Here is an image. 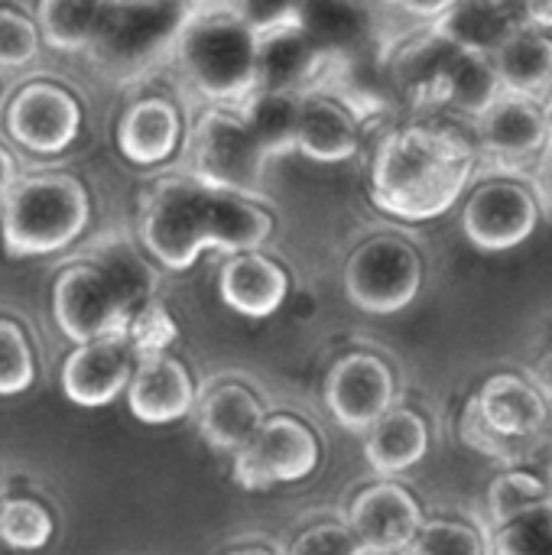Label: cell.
<instances>
[{
	"instance_id": "8d00e7d4",
	"label": "cell",
	"mask_w": 552,
	"mask_h": 555,
	"mask_svg": "<svg viewBox=\"0 0 552 555\" xmlns=\"http://www.w3.org/2000/svg\"><path fill=\"white\" fill-rule=\"evenodd\" d=\"M290 555H364V550L348 524H319L290 546Z\"/></svg>"
},
{
	"instance_id": "f6af8a7d",
	"label": "cell",
	"mask_w": 552,
	"mask_h": 555,
	"mask_svg": "<svg viewBox=\"0 0 552 555\" xmlns=\"http://www.w3.org/2000/svg\"><path fill=\"white\" fill-rule=\"evenodd\" d=\"M364 555H377V553H364Z\"/></svg>"
},
{
	"instance_id": "7c38bea8",
	"label": "cell",
	"mask_w": 552,
	"mask_h": 555,
	"mask_svg": "<svg viewBox=\"0 0 552 555\" xmlns=\"http://www.w3.org/2000/svg\"><path fill=\"white\" fill-rule=\"evenodd\" d=\"M423 520L426 517L416 498L394 481L364 488L348 511V527L358 537L361 550L377 555L407 553Z\"/></svg>"
},
{
	"instance_id": "836d02e7",
	"label": "cell",
	"mask_w": 552,
	"mask_h": 555,
	"mask_svg": "<svg viewBox=\"0 0 552 555\" xmlns=\"http://www.w3.org/2000/svg\"><path fill=\"white\" fill-rule=\"evenodd\" d=\"M36 367L23 328L10 319H0V397H16L33 387Z\"/></svg>"
},
{
	"instance_id": "e575fe53",
	"label": "cell",
	"mask_w": 552,
	"mask_h": 555,
	"mask_svg": "<svg viewBox=\"0 0 552 555\" xmlns=\"http://www.w3.org/2000/svg\"><path fill=\"white\" fill-rule=\"evenodd\" d=\"M36 49H39L36 26L16 10H0V68H20L33 62Z\"/></svg>"
},
{
	"instance_id": "60d3db41",
	"label": "cell",
	"mask_w": 552,
	"mask_h": 555,
	"mask_svg": "<svg viewBox=\"0 0 552 555\" xmlns=\"http://www.w3.org/2000/svg\"><path fill=\"white\" fill-rule=\"evenodd\" d=\"M543 189H547V195H550L552 202V143L550 150L543 153Z\"/></svg>"
},
{
	"instance_id": "f1b7e54d",
	"label": "cell",
	"mask_w": 552,
	"mask_h": 555,
	"mask_svg": "<svg viewBox=\"0 0 552 555\" xmlns=\"http://www.w3.org/2000/svg\"><path fill=\"white\" fill-rule=\"evenodd\" d=\"M550 485L543 478H537L527 468L508 465L504 472L495 475V481L488 485V520L491 530H501L504 524L540 511L550 504Z\"/></svg>"
},
{
	"instance_id": "4dcf8cb0",
	"label": "cell",
	"mask_w": 552,
	"mask_h": 555,
	"mask_svg": "<svg viewBox=\"0 0 552 555\" xmlns=\"http://www.w3.org/2000/svg\"><path fill=\"white\" fill-rule=\"evenodd\" d=\"M407 555H491L488 533L462 517L423 520Z\"/></svg>"
},
{
	"instance_id": "ffe728a7",
	"label": "cell",
	"mask_w": 552,
	"mask_h": 555,
	"mask_svg": "<svg viewBox=\"0 0 552 555\" xmlns=\"http://www.w3.org/2000/svg\"><path fill=\"white\" fill-rule=\"evenodd\" d=\"M264 426L260 400L241 384H221L198 400V433L218 452H241Z\"/></svg>"
},
{
	"instance_id": "d590c367",
	"label": "cell",
	"mask_w": 552,
	"mask_h": 555,
	"mask_svg": "<svg viewBox=\"0 0 552 555\" xmlns=\"http://www.w3.org/2000/svg\"><path fill=\"white\" fill-rule=\"evenodd\" d=\"M459 436H462V442H465L468 449H475V452L485 455V459L501 462L504 468H508V465L514 462V455H517V446H514V442L498 439V436L485 426V420H482V413H478V406H475V397L465 403V410H462V416H459Z\"/></svg>"
},
{
	"instance_id": "2e32d148",
	"label": "cell",
	"mask_w": 552,
	"mask_h": 555,
	"mask_svg": "<svg viewBox=\"0 0 552 555\" xmlns=\"http://www.w3.org/2000/svg\"><path fill=\"white\" fill-rule=\"evenodd\" d=\"M133 377V351L124 338H101L68 354L62 367V390L78 406H107Z\"/></svg>"
},
{
	"instance_id": "83f0119b",
	"label": "cell",
	"mask_w": 552,
	"mask_h": 555,
	"mask_svg": "<svg viewBox=\"0 0 552 555\" xmlns=\"http://www.w3.org/2000/svg\"><path fill=\"white\" fill-rule=\"evenodd\" d=\"M455 46H449L446 39H439L429 26L426 33L413 36L394 59V78L400 81L403 94L420 104V107H433L442 68L449 62Z\"/></svg>"
},
{
	"instance_id": "4316f807",
	"label": "cell",
	"mask_w": 552,
	"mask_h": 555,
	"mask_svg": "<svg viewBox=\"0 0 552 555\" xmlns=\"http://www.w3.org/2000/svg\"><path fill=\"white\" fill-rule=\"evenodd\" d=\"M299 101H303V94L280 91V88H257L244 101L238 117L244 120V127L264 150V156H283L286 150L296 146Z\"/></svg>"
},
{
	"instance_id": "9c48e42d",
	"label": "cell",
	"mask_w": 552,
	"mask_h": 555,
	"mask_svg": "<svg viewBox=\"0 0 552 555\" xmlns=\"http://www.w3.org/2000/svg\"><path fill=\"white\" fill-rule=\"evenodd\" d=\"M316 468H319V439L306 423L293 416L264 420L254 439L234 455V481L247 491L303 481Z\"/></svg>"
},
{
	"instance_id": "ab89813d",
	"label": "cell",
	"mask_w": 552,
	"mask_h": 555,
	"mask_svg": "<svg viewBox=\"0 0 552 555\" xmlns=\"http://www.w3.org/2000/svg\"><path fill=\"white\" fill-rule=\"evenodd\" d=\"M13 182H16V166H13L10 153L0 146V202H3V195L13 189Z\"/></svg>"
},
{
	"instance_id": "5bb4252c",
	"label": "cell",
	"mask_w": 552,
	"mask_h": 555,
	"mask_svg": "<svg viewBox=\"0 0 552 555\" xmlns=\"http://www.w3.org/2000/svg\"><path fill=\"white\" fill-rule=\"evenodd\" d=\"M192 7H104L98 46L107 49L111 62L137 65L153 55L156 46H172Z\"/></svg>"
},
{
	"instance_id": "8992f818",
	"label": "cell",
	"mask_w": 552,
	"mask_h": 555,
	"mask_svg": "<svg viewBox=\"0 0 552 555\" xmlns=\"http://www.w3.org/2000/svg\"><path fill=\"white\" fill-rule=\"evenodd\" d=\"M189 163L198 185L247 198L260 192L267 156L238 114L208 111L192 130Z\"/></svg>"
},
{
	"instance_id": "3957f363",
	"label": "cell",
	"mask_w": 552,
	"mask_h": 555,
	"mask_svg": "<svg viewBox=\"0 0 552 555\" xmlns=\"http://www.w3.org/2000/svg\"><path fill=\"white\" fill-rule=\"evenodd\" d=\"M88 224V192L75 176L42 172L3 195V247L10 257H42L68 247Z\"/></svg>"
},
{
	"instance_id": "ac0fdd59",
	"label": "cell",
	"mask_w": 552,
	"mask_h": 555,
	"mask_svg": "<svg viewBox=\"0 0 552 555\" xmlns=\"http://www.w3.org/2000/svg\"><path fill=\"white\" fill-rule=\"evenodd\" d=\"M361 146V120L358 114L332 98L306 91L299 101V127L296 150H303L316 163H345Z\"/></svg>"
},
{
	"instance_id": "cb8c5ba5",
	"label": "cell",
	"mask_w": 552,
	"mask_h": 555,
	"mask_svg": "<svg viewBox=\"0 0 552 555\" xmlns=\"http://www.w3.org/2000/svg\"><path fill=\"white\" fill-rule=\"evenodd\" d=\"M179 133H182L179 111L163 98H143L133 107H127V114L120 117L117 143L130 163L153 166L172 156V150L179 146Z\"/></svg>"
},
{
	"instance_id": "f35d334b",
	"label": "cell",
	"mask_w": 552,
	"mask_h": 555,
	"mask_svg": "<svg viewBox=\"0 0 552 555\" xmlns=\"http://www.w3.org/2000/svg\"><path fill=\"white\" fill-rule=\"evenodd\" d=\"M534 384H537V390L547 397V403L552 400V341L537 354V361H534V377H530Z\"/></svg>"
},
{
	"instance_id": "44dd1931",
	"label": "cell",
	"mask_w": 552,
	"mask_h": 555,
	"mask_svg": "<svg viewBox=\"0 0 552 555\" xmlns=\"http://www.w3.org/2000/svg\"><path fill=\"white\" fill-rule=\"evenodd\" d=\"M290 293V280L280 263L267 260L264 254H234L221 270V299L247 315L267 319L273 315Z\"/></svg>"
},
{
	"instance_id": "8fae6325",
	"label": "cell",
	"mask_w": 552,
	"mask_h": 555,
	"mask_svg": "<svg viewBox=\"0 0 552 555\" xmlns=\"http://www.w3.org/2000/svg\"><path fill=\"white\" fill-rule=\"evenodd\" d=\"M478 124V146L491 156V163L514 176V169L540 159L550 150V124L547 107L540 101L521 94H501Z\"/></svg>"
},
{
	"instance_id": "484cf974",
	"label": "cell",
	"mask_w": 552,
	"mask_h": 555,
	"mask_svg": "<svg viewBox=\"0 0 552 555\" xmlns=\"http://www.w3.org/2000/svg\"><path fill=\"white\" fill-rule=\"evenodd\" d=\"M270 231L273 221L264 208L244 195L208 189V247H221L228 254H257Z\"/></svg>"
},
{
	"instance_id": "7402d4cb",
	"label": "cell",
	"mask_w": 552,
	"mask_h": 555,
	"mask_svg": "<svg viewBox=\"0 0 552 555\" xmlns=\"http://www.w3.org/2000/svg\"><path fill=\"white\" fill-rule=\"evenodd\" d=\"M426 452H429V426L410 406H394L390 413H384L368 429L364 439V459L384 478L416 468L426 459Z\"/></svg>"
},
{
	"instance_id": "1f68e13d",
	"label": "cell",
	"mask_w": 552,
	"mask_h": 555,
	"mask_svg": "<svg viewBox=\"0 0 552 555\" xmlns=\"http://www.w3.org/2000/svg\"><path fill=\"white\" fill-rule=\"evenodd\" d=\"M52 540V517L42 504L29 498H13L0 504V543L10 550L36 553Z\"/></svg>"
},
{
	"instance_id": "7bdbcfd3",
	"label": "cell",
	"mask_w": 552,
	"mask_h": 555,
	"mask_svg": "<svg viewBox=\"0 0 552 555\" xmlns=\"http://www.w3.org/2000/svg\"><path fill=\"white\" fill-rule=\"evenodd\" d=\"M231 555H273L270 550H238V553Z\"/></svg>"
},
{
	"instance_id": "9a60e30c",
	"label": "cell",
	"mask_w": 552,
	"mask_h": 555,
	"mask_svg": "<svg viewBox=\"0 0 552 555\" xmlns=\"http://www.w3.org/2000/svg\"><path fill=\"white\" fill-rule=\"evenodd\" d=\"M475 406L485 420V426L504 439V442H527L534 436H540L547 429V416H550V403L547 397L537 390V384L524 374H491L478 393H475Z\"/></svg>"
},
{
	"instance_id": "e0dca14e",
	"label": "cell",
	"mask_w": 552,
	"mask_h": 555,
	"mask_svg": "<svg viewBox=\"0 0 552 555\" xmlns=\"http://www.w3.org/2000/svg\"><path fill=\"white\" fill-rule=\"evenodd\" d=\"M130 413L140 423L166 426L182 420L195 406V387L189 371L169 354H146L140 358L130 387H127Z\"/></svg>"
},
{
	"instance_id": "277c9868",
	"label": "cell",
	"mask_w": 552,
	"mask_h": 555,
	"mask_svg": "<svg viewBox=\"0 0 552 555\" xmlns=\"http://www.w3.org/2000/svg\"><path fill=\"white\" fill-rule=\"evenodd\" d=\"M423 286V254L400 234H374L345 263L348 299L371 315H394L413 306Z\"/></svg>"
},
{
	"instance_id": "4fadbf2b",
	"label": "cell",
	"mask_w": 552,
	"mask_h": 555,
	"mask_svg": "<svg viewBox=\"0 0 552 555\" xmlns=\"http://www.w3.org/2000/svg\"><path fill=\"white\" fill-rule=\"evenodd\" d=\"M81 127L78 101L49 81L26 85L7 111L10 137L29 153H62Z\"/></svg>"
},
{
	"instance_id": "f546056e",
	"label": "cell",
	"mask_w": 552,
	"mask_h": 555,
	"mask_svg": "<svg viewBox=\"0 0 552 555\" xmlns=\"http://www.w3.org/2000/svg\"><path fill=\"white\" fill-rule=\"evenodd\" d=\"M36 20H39V29L49 46H55L62 52H75V49L94 46L101 20H104V7L49 0V3H39Z\"/></svg>"
},
{
	"instance_id": "ba28073f",
	"label": "cell",
	"mask_w": 552,
	"mask_h": 555,
	"mask_svg": "<svg viewBox=\"0 0 552 555\" xmlns=\"http://www.w3.org/2000/svg\"><path fill=\"white\" fill-rule=\"evenodd\" d=\"M52 315L78 348L101 338H124L130 325L127 299L98 267H68L52 289Z\"/></svg>"
},
{
	"instance_id": "7a4b0ae2",
	"label": "cell",
	"mask_w": 552,
	"mask_h": 555,
	"mask_svg": "<svg viewBox=\"0 0 552 555\" xmlns=\"http://www.w3.org/2000/svg\"><path fill=\"white\" fill-rule=\"evenodd\" d=\"M172 49L185 81L208 101L244 104L260 88V36L238 7H192Z\"/></svg>"
},
{
	"instance_id": "b9f144b4",
	"label": "cell",
	"mask_w": 552,
	"mask_h": 555,
	"mask_svg": "<svg viewBox=\"0 0 552 555\" xmlns=\"http://www.w3.org/2000/svg\"><path fill=\"white\" fill-rule=\"evenodd\" d=\"M543 107H547V124H550V143H552V91H550V98H547V104H543Z\"/></svg>"
},
{
	"instance_id": "6da1fadb",
	"label": "cell",
	"mask_w": 552,
	"mask_h": 555,
	"mask_svg": "<svg viewBox=\"0 0 552 555\" xmlns=\"http://www.w3.org/2000/svg\"><path fill=\"white\" fill-rule=\"evenodd\" d=\"M478 146L442 124H407L390 130L374 150L371 198L400 221L442 218L472 189Z\"/></svg>"
},
{
	"instance_id": "603a6c76",
	"label": "cell",
	"mask_w": 552,
	"mask_h": 555,
	"mask_svg": "<svg viewBox=\"0 0 552 555\" xmlns=\"http://www.w3.org/2000/svg\"><path fill=\"white\" fill-rule=\"evenodd\" d=\"M495 75L501 81V91L521 94L530 101L547 104L552 91V36L537 29H517L495 55H491Z\"/></svg>"
},
{
	"instance_id": "d4e9b609",
	"label": "cell",
	"mask_w": 552,
	"mask_h": 555,
	"mask_svg": "<svg viewBox=\"0 0 552 555\" xmlns=\"http://www.w3.org/2000/svg\"><path fill=\"white\" fill-rule=\"evenodd\" d=\"M504 91H501V81H498L488 55L452 49V55L442 68V78H439L433 107H452V111L478 120L491 111V104Z\"/></svg>"
},
{
	"instance_id": "ee69618b",
	"label": "cell",
	"mask_w": 552,
	"mask_h": 555,
	"mask_svg": "<svg viewBox=\"0 0 552 555\" xmlns=\"http://www.w3.org/2000/svg\"><path fill=\"white\" fill-rule=\"evenodd\" d=\"M547 507H550V514H552V491H550V504H547Z\"/></svg>"
},
{
	"instance_id": "d6986e66",
	"label": "cell",
	"mask_w": 552,
	"mask_h": 555,
	"mask_svg": "<svg viewBox=\"0 0 552 555\" xmlns=\"http://www.w3.org/2000/svg\"><path fill=\"white\" fill-rule=\"evenodd\" d=\"M429 29L462 52L495 55L517 29H524L521 3H449Z\"/></svg>"
},
{
	"instance_id": "d6a6232c",
	"label": "cell",
	"mask_w": 552,
	"mask_h": 555,
	"mask_svg": "<svg viewBox=\"0 0 552 555\" xmlns=\"http://www.w3.org/2000/svg\"><path fill=\"white\" fill-rule=\"evenodd\" d=\"M491 555H552L550 507L530 511L501 530H491Z\"/></svg>"
},
{
	"instance_id": "52a82bcc",
	"label": "cell",
	"mask_w": 552,
	"mask_h": 555,
	"mask_svg": "<svg viewBox=\"0 0 552 555\" xmlns=\"http://www.w3.org/2000/svg\"><path fill=\"white\" fill-rule=\"evenodd\" d=\"M143 244L169 270H189L208 247V189L172 179L143 208Z\"/></svg>"
},
{
	"instance_id": "5b68a950",
	"label": "cell",
	"mask_w": 552,
	"mask_h": 555,
	"mask_svg": "<svg viewBox=\"0 0 552 555\" xmlns=\"http://www.w3.org/2000/svg\"><path fill=\"white\" fill-rule=\"evenodd\" d=\"M543 221L537 192L511 176H485L465 192L462 202V231L472 247L485 254H504L527 244Z\"/></svg>"
},
{
	"instance_id": "74e56055",
	"label": "cell",
	"mask_w": 552,
	"mask_h": 555,
	"mask_svg": "<svg viewBox=\"0 0 552 555\" xmlns=\"http://www.w3.org/2000/svg\"><path fill=\"white\" fill-rule=\"evenodd\" d=\"M521 16L527 29L550 33L552 36V0L550 3H521Z\"/></svg>"
},
{
	"instance_id": "30bf717a",
	"label": "cell",
	"mask_w": 552,
	"mask_h": 555,
	"mask_svg": "<svg viewBox=\"0 0 552 555\" xmlns=\"http://www.w3.org/2000/svg\"><path fill=\"white\" fill-rule=\"evenodd\" d=\"M397 380L377 354H345L325 380V403L338 426L368 433L384 413L394 410Z\"/></svg>"
}]
</instances>
